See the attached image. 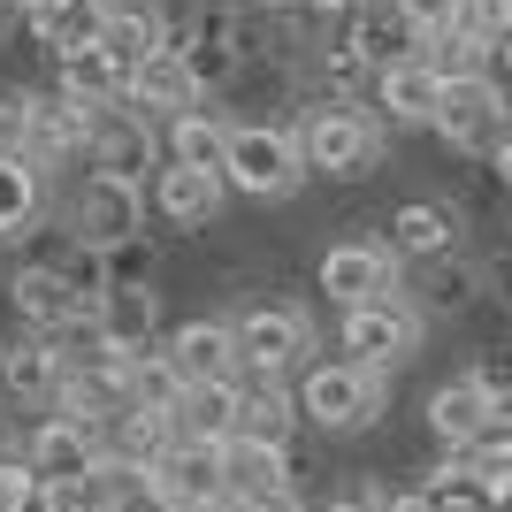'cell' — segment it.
<instances>
[{
  "instance_id": "obj_1",
  "label": "cell",
  "mask_w": 512,
  "mask_h": 512,
  "mask_svg": "<svg viewBox=\"0 0 512 512\" xmlns=\"http://www.w3.org/2000/svg\"><path fill=\"white\" fill-rule=\"evenodd\" d=\"M299 153H306V169L314 176H337V184H352V176H367L375 161H383L390 146V123L375 115V107L360 100H344V92H329V100H314L299 115Z\"/></svg>"
},
{
  "instance_id": "obj_2",
  "label": "cell",
  "mask_w": 512,
  "mask_h": 512,
  "mask_svg": "<svg viewBox=\"0 0 512 512\" xmlns=\"http://www.w3.org/2000/svg\"><path fill=\"white\" fill-rule=\"evenodd\" d=\"M222 176H230L237 199H291L314 169H306L299 130H291V123H230Z\"/></svg>"
},
{
  "instance_id": "obj_3",
  "label": "cell",
  "mask_w": 512,
  "mask_h": 512,
  "mask_svg": "<svg viewBox=\"0 0 512 512\" xmlns=\"http://www.w3.org/2000/svg\"><path fill=\"white\" fill-rule=\"evenodd\" d=\"M383 406H390V375H383V367H360V360H314V367H299V421L329 428V436L367 428Z\"/></svg>"
},
{
  "instance_id": "obj_4",
  "label": "cell",
  "mask_w": 512,
  "mask_h": 512,
  "mask_svg": "<svg viewBox=\"0 0 512 512\" xmlns=\"http://www.w3.org/2000/svg\"><path fill=\"white\" fill-rule=\"evenodd\" d=\"M138 230H146V184L115 169H85V184L69 199V237L85 253H123Z\"/></svg>"
},
{
  "instance_id": "obj_5",
  "label": "cell",
  "mask_w": 512,
  "mask_h": 512,
  "mask_svg": "<svg viewBox=\"0 0 512 512\" xmlns=\"http://www.w3.org/2000/svg\"><path fill=\"white\" fill-rule=\"evenodd\" d=\"M436 138L451 153H497L512 138V85L505 77H451L436 107Z\"/></svg>"
},
{
  "instance_id": "obj_6",
  "label": "cell",
  "mask_w": 512,
  "mask_h": 512,
  "mask_svg": "<svg viewBox=\"0 0 512 512\" xmlns=\"http://www.w3.org/2000/svg\"><path fill=\"white\" fill-rule=\"evenodd\" d=\"M314 283L329 291V306L337 314H352V306H383V299H406V276H398V253H390L383 237H344V245H329L314 268Z\"/></svg>"
},
{
  "instance_id": "obj_7",
  "label": "cell",
  "mask_w": 512,
  "mask_h": 512,
  "mask_svg": "<svg viewBox=\"0 0 512 512\" xmlns=\"http://www.w3.org/2000/svg\"><path fill=\"white\" fill-rule=\"evenodd\" d=\"M237 352H245V375H291V367H314V314L291 299L245 306L237 314Z\"/></svg>"
},
{
  "instance_id": "obj_8",
  "label": "cell",
  "mask_w": 512,
  "mask_h": 512,
  "mask_svg": "<svg viewBox=\"0 0 512 512\" xmlns=\"http://www.w3.org/2000/svg\"><path fill=\"white\" fill-rule=\"evenodd\" d=\"M8 306H16V321L46 344H62L69 329H92V291L69 276V268H23V276L8 283Z\"/></svg>"
},
{
  "instance_id": "obj_9",
  "label": "cell",
  "mask_w": 512,
  "mask_h": 512,
  "mask_svg": "<svg viewBox=\"0 0 512 512\" xmlns=\"http://www.w3.org/2000/svg\"><path fill=\"white\" fill-rule=\"evenodd\" d=\"M344 344V360H360V367H383V375H398V367L421 352V314H413L406 299H383V306H352L337 329Z\"/></svg>"
},
{
  "instance_id": "obj_10",
  "label": "cell",
  "mask_w": 512,
  "mask_h": 512,
  "mask_svg": "<svg viewBox=\"0 0 512 512\" xmlns=\"http://www.w3.org/2000/svg\"><path fill=\"white\" fill-rule=\"evenodd\" d=\"M146 490L161 497V512H214V505H230L222 444H169L161 459H153Z\"/></svg>"
},
{
  "instance_id": "obj_11",
  "label": "cell",
  "mask_w": 512,
  "mask_h": 512,
  "mask_svg": "<svg viewBox=\"0 0 512 512\" xmlns=\"http://www.w3.org/2000/svg\"><path fill=\"white\" fill-rule=\"evenodd\" d=\"M436 107H444V69L428 54H406V62L375 69V115L390 130H436Z\"/></svg>"
},
{
  "instance_id": "obj_12",
  "label": "cell",
  "mask_w": 512,
  "mask_h": 512,
  "mask_svg": "<svg viewBox=\"0 0 512 512\" xmlns=\"http://www.w3.org/2000/svg\"><path fill=\"white\" fill-rule=\"evenodd\" d=\"M23 459H31L46 482H69V474H100L107 444H100V428L77 421V413H46V421L23 436Z\"/></svg>"
},
{
  "instance_id": "obj_13",
  "label": "cell",
  "mask_w": 512,
  "mask_h": 512,
  "mask_svg": "<svg viewBox=\"0 0 512 512\" xmlns=\"http://www.w3.org/2000/svg\"><path fill=\"white\" fill-rule=\"evenodd\" d=\"M176 360V375L184 383H237L245 375V352H237V321H214V314H199V321H184V329H169V344H161Z\"/></svg>"
},
{
  "instance_id": "obj_14",
  "label": "cell",
  "mask_w": 512,
  "mask_h": 512,
  "mask_svg": "<svg viewBox=\"0 0 512 512\" xmlns=\"http://www.w3.org/2000/svg\"><path fill=\"white\" fill-rule=\"evenodd\" d=\"M222 199H230V176H222V169L161 161V176H153V214L176 222V230H207L214 214H222Z\"/></svg>"
},
{
  "instance_id": "obj_15",
  "label": "cell",
  "mask_w": 512,
  "mask_h": 512,
  "mask_svg": "<svg viewBox=\"0 0 512 512\" xmlns=\"http://www.w3.org/2000/svg\"><path fill=\"white\" fill-rule=\"evenodd\" d=\"M199 77H192V62H184V46H169V54H153L146 69H130V107L146 115V123H161L169 130L176 115H192V107H207L199 100Z\"/></svg>"
},
{
  "instance_id": "obj_16",
  "label": "cell",
  "mask_w": 512,
  "mask_h": 512,
  "mask_svg": "<svg viewBox=\"0 0 512 512\" xmlns=\"http://www.w3.org/2000/svg\"><path fill=\"white\" fill-rule=\"evenodd\" d=\"M92 46H107L123 69H146L153 54H169V46H184V39L169 31V8H161V0H115Z\"/></svg>"
},
{
  "instance_id": "obj_17",
  "label": "cell",
  "mask_w": 512,
  "mask_h": 512,
  "mask_svg": "<svg viewBox=\"0 0 512 512\" xmlns=\"http://www.w3.org/2000/svg\"><path fill=\"white\" fill-rule=\"evenodd\" d=\"M222 482H230V505H260V497H291V444H260V436H230V444H222Z\"/></svg>"
},
{
  "instance_id": "obj_18",
  "label": "cell",
  "mask_w": 512,
  "mask_h": 512,
  "mask_svg": "<svg viewBox=\"0 0 512 512\" xmlns=\"http://www.w3.org/2000/svg\"><path fill=\"white\" fill-rule=\"evenodd\" d=\"M153 329H161V291L146 283H107L100 306H92V337L115 344V352H153Z\"/></svg>"
},
{
  "instance_id": "obj_19",
  "label": "cell",
  "mask_w": 512,
  "mask_h": 512,
  "mask_svg": "<svg viewBox=\"0 0 512 512\" xmlns=\"http://www.w3.org/2000/svg\"><path fill=\"white\" fill-rule=\"evenodd\" d=\"M490 413H497V398L474 375H451V383H436L428 390V436L444 451H467L482 428H490Z\"/></svg>"
},
{
  "instance_id": "obj_20",
  "label": "cell",
  "mask_w": 512,
  "mask_h": 512,
  "mask_svg": "<svg viewBox=\"0 0 512 512\" xmlns=\"http://www.w3.org/2000/svg\"><path fill=\"white\" fill-rule=\"evenodd\" d=\"M237 413H245V375L237 383H192L184 406L169 413V428H176V444H230Z\"/></svg>"
},
{
  "instance_id": "obj_21",
  "label": "cell",
  "mask_w": 512,
  "mask_h": 512,
  "mask_svg": "<svg viewBox=\"0 0 512 512\" xmlns=\"http://www.w3.org/2000/svg\"><path fill=\"white\" fill-rule=\"evenodd\" d=\"M62 383H69V360L62 344H16L0 352V398H23V406H62Z\"/></svg>"
},
{
  "instance_id": "obj_22",
  "label": "cell",
  "mask_w": 512,
  "mask_h": 512,
  "mask_svg": "<svg viewBox=\"0 0 512 512\" xmlns=\"http://www.w3.org/2000/svg\"><path fill=\"white\" fill-rule=\"evenodd\" d=\"M451 245H459V214L444 199H406L390 214V253L398 260H451Z\"/></svg>"
},
{
  "instance_id": "obj_23",
  "label": "cell",
  "mask_w": 512,
  "mask_h": 512,
  "mask_svg": "<svg viewBox=\"0 0 512 512\" xmlns=\"http://www.w3.org/2000/svg\"><path fill=\"white\" fill-rule=\"evenodd\" d=\"M291 428H299V383H283V375H245V413H237V436L291 444Z\"/></svg>"
},
{
  "instance_id": "obj_24",
  "label": "cell",
  "mask_w": 512,
  "mask_h": 512,
  "mask_svg": "<svg viewBox=\"0 0 512 512\" xmlns=\"http://www.w3.org/2000/svg\"><path fill=\"white\" fill-rule=\"evenodd\" d=\"M46 214V169H31L23 153H0V237H31Z\"/></svg>"
},
{
  "instance_id": "obj_25",
  "label": "cell",
  "mask_w": 512,
  "mask_h": 512,
  "mask_svg": "<svg viewBox=\"0 0 512 512\" xmlns=\"http://www.w3.org/2000/svg\"><path fill=\"white\" fill-rule=\"evenodd\" d=\"M413 497H421V512H505L490 482H482V474H467L459 459H451V451H444V467L428 474Z\"/></svg>"
},
{
  "instance_id": "obj_26",
  "label": "cell",
  "mask_w": 512,
  "mask_h": 512,
  "mask_svg": "<svg viewBox=\"0 0 512 512\" xmlns=\"http://www.w3.org/2000/svg\"><path fill=\"white\" fill-rule=\"evenodd\" d=\"M184 375H176V360L169 352H161V344H153V352H130V406L138 413H161V421H169L176 406H184Z\"/></svg>"
},
{
  "instance_id": "obj_27",
  "label": "cell",
  "mask_w": 512,
  "mask_h": 512,
  "mask_svg": "<svg viewBox=\"0 0 512 512\" xmlns=\"http://www.w3.org/2000/svg\"><path fill=\"white\" fill-rule=\"evenodd\" d=\"M169 161H192V169H222V146H230V123L214 115V107H192V115H176L169 130Z\"/></svg>"
},
{
  "instance_id": "obj_28",
  "label": "cell",
  "mask_w": 512,
  "mask_h": 512,
  "mask_svg": "<svg viewBox=\"0 0 512 512\" xmlns=\"http://www.w3.org/2000/svg\"><path fill=\"white\" fill-rule=\"evenodd\" d=\"M39 497H46V474L23 451H8L0 459V512H39Z\"/></svg>"
},
{
  "instance_id": "obj_29",
  "label": "cell",
  "mask_w": 512,
  "mask_h": 512,
  "mask_svg": "<svg viewBox=\"0 0 512 512\" xmlns=\"http://www.w3.org/2000/svg\"><path fill=\"white\" fill-rule=\"evenodd\" d=\"M31 115L39 92H0V153H31Z\"/></svg>"
},
{
  "instance_id": "obj_30",
  "label": "cell",
  "mask_w": 512,
  "mask_h": 512,
  "mask_svg": "<svg viewBox=\"0 0 512 512\" xmlns=\"http://www.w3.org/2000/svg\"><path fill=\"white\" fill-rule=\"evenodd\" d=\"M398 16H406L413 39H436V31H451V16H459V0H390Z\"/></svg>"
},
{
  "instance_id": "obj_31",
  "label": "cell",
  "mask_w": 512,
  "mask_h": 512,
  "mask_svg": "<svg viewBox=\"0 0 512 512\" xmlns=\"http://www.w3.org/2000/svg\"><path fill=\"white\" fill-rule=\"evenodd\" d=\"M467 375H474L482 390H490L497 406H512V352H482V360H474Z\"/></svg>"
},
{
  "instance_id": "obj_32",
  "label": "cell",
  "mask_w": 512,
  "mask_h": 512,
  "mask_svg": "<svg viewBox=\"0 0 512 512\" xmlns=\"http://www.w3.org/2000/svg\"><path fill=\"white\" fill-rule=\"evenodd\" d=\"M321 512H390V497L367 482V490H352V497H337V505H321Z\"/></svg>"
},
{
  "instance_id": "obj_33",
  "label": "cell",
  "mask_w": 512,
  "mask_h": 512,
  "mask_svg": "<svg viewBox=\"0 0 512 512\" xmlns=\"http://www.w3.org/2000/svg\"><path fill=\"white\" fill-rule=\"evenodd\" d=\"M490 169H497V176H505V192H512V138H505V146H497V153H490Z\"/></svg>"
},
{
  "instance_id": "obj_34",
  "label": "cell",
  "mask_w": 512,
  "mask_h": 512,
  "mask_svg": "<svg viewBox=\"0 0 512 512\" xmlns=\"http://www.w3.org/2000/svg\"><path fill=\"white\" fill-rule=\"evenodd\" d=\"M490 16H497V39H512V0H490Z\"/></svg>"
},
{
  "instance_id": "obj_35",
  "label": "cell",
  "mask_w": 512,
  "mask_h": 512,
  "mask_svg": "<svg viewBox=\"0 0 512 512\" xmlns=\"http://www.w3.org/2000/svg\"><path fill=\"white\" fill-rule=\"evenodd\" d=\"M490 283H497V299H512V260H505V268H497Z\"/></svg>"
},
{
  "instance_id": "obj_36",
  "label": "cell",
  "mask_w": 512,
  "mask_h": 512,
  "mask_svg": "<svg viewBox=\"0 0 512 512\" xmlns=\"http://www.w3.org/2000/svg\"><path fill=\"white\" fill-rule=\"evenodd\" d=\"M497 77H505V85H512V39L497 46Z\"/></svg>"
},
{
  "instance_id": "obj_37",
  "label": "cell",
  "mask_w": 512,
  "mask_h": 512,
  "mask_svg": "<svg viewBox=\"0 0 512 512\" xmlns=\"http://www.w3.org/2000/svg\"><path fill=\"white\" fill-rule=\"evenodd\" d=\"M390 512H421V497H390Z\"/></svg>"
},
{
  "instance_id": "obj_38",
  "label": "cell",
  "mask_w": 512,
  "mask_h": 512,
  "mask_svg": "<svg viewBox=\"0 0 512 512\" xmlns=\"http://www.w3.org/2000/svg\"><path fill=\"white\" fill-rule=\"evenodd\" d=\"M268 8H306V0H268Z\"/></svg>"
},
{
  "instance_id": "obj_39",
  "label": "cell",
  "mask_w": 512,
  "mask_h": 512,
  "mask_svg": "<svg viewBox=\"0 0 512 512\" xmlns=\"http://www.w3.org/2000/svg\"><path fill=\"white\" fill-rule=\"evenodd\" d=\"M0 459H8V444H0Z\"/></svg>"
},
{
  "instance_id": "obj_40",
  "label": "cell",
  "mask_w": 512,
  "mask_h": 512,
  "mask_svg": "<svg viewBox=\"0 0 512 512\" xmlns=\"http://www.w3.org/2000/svg\"><path fill=\"white\" fill-rule=\"evenodd\" d=\"M505 230H512V214H505Z\"/></svg>"
}]
</instances>
